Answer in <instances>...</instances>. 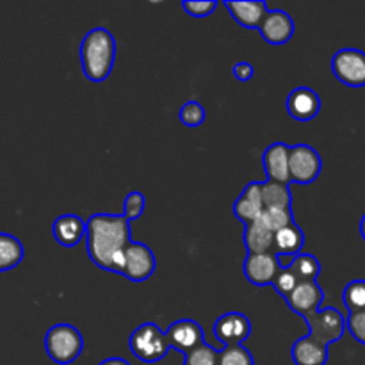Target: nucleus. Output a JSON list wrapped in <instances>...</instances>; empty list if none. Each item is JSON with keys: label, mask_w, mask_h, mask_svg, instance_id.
I'll list each match as a JSON object with an SVG mask.
<instances>
[{"label": "nucleus", "mask_w": 365, "mask_h": 365, "mask_svg": "<svg viewBox=\"0 0 365 365\" xmlns=\"http://www.w3.org/2000/svg\"><path fill=\"white\" fill-rule=\"evenodd\" d=\"M130 221L113 214H95L86 223V246L93 262L121 274L123 255L130 245Z\"/></svg>", "instance_id": "f257e3e1"}, {"label": "nucleus", "mask_w": 365, "mask_h": 365, "mask_svg": "<svg viewBox=\"0 0 365 365\" xmlns=\"http://www.w3.org/2000/svg\"><path fill=\"white\" fill-rule=\"evenodd\" d=\"M116 57V41L107 29L96 27L81 43L82 71L91 82H103L110 75Z\"/></svg>", "instance_id": "f03ea898"}, {"label": "nucleus", "mask_w": 365, "mask_h": 365, "mask_svg": "<svg viewBox=\"0 0 365 365\" xmlns=\"http://www.w3.org/2000/svg\"><path fill=\"white\" fill-rule=\"evenodd\" d=\"M81 331L71 324H56L48 330L45 337V349L56 364L68 365L78 359L82 351Z\"/></svg>", "instance_id": "7ed1b4c3"}, {"label": "nucleus", "mask_w": 365, "mask_h": 365, "mask_svg": "<svg viewBox=\"0 0 365 365\" xmlns=\"http://www.w3.org/2000/svg\"><path fill=\"white\" fill-rule=\"evenodd\" d=\"M128 346H130V351L134 353L135 359L146 364L163 360L170 349L166 334H163L155 323H145L135 328L134 334L130 335Z\"/></svg>", "instance_id": "20e7f679"}, {"label": "nucleus", "mask_w": 365, "mask_h": 365, "mask_svg": "<svg viewBox=\"0 0 365 365\" xmlns=\"http://www.w3.org/2000/svg\"><path fill=\"white\" fill-rule=\"evenodd\" d=\"M305 321L309 324L310 337L316 339L317 342L324 346L334 344V342H337L344 335L346 319L334 307L316 310V312L305 316Z\"/></svg>", "instance_id": "39448f33"}, {"label": "nucleus", "mask_w": 365, "mask_h": 365, "mask_svg": "<svg viewBox=\"0 0 365 365\" xmlns=\"http://www.w3.org/2000/svg\"><path fill=\"white\" fill-rule=\"evenodd\" d=\"M334 75L349 88L365 86V53L356 48H342L331 59Z\"/></svg>", "instance_id": "423d86ee"}, {"label": "nucleus", "mask_w": 365, "mask_h": 365, "mask_svg": "<svg viewBox=\"0 0 365 365\" xmlns=\"http://www.w3.org/2000/svg\"><path fill=\"white\" fill-rule=\"evenodd\" d=\"M157 262L152 250L143 242H130L125 250L121 274L132 282H145L155 271Z\"/></svg>", "instance_id": "0eeeda50"}, {"label": "nucleus", "mask_w": 365, "mask_h": 365, "mask_svg": "<svg viewBox=\"0 0 365 365\" xmlns=\"http://www.w3.org/2000/svg\"><path fill=\"white\" fill-rule=\"evenodd\" d=\"M321 157L314 148L307 145L291 146L289 152V171L291 180L298 184H310L321 173Z\"/></svg>", "instance_id": "6e6552de"}, {"label": "nucleus", "mask_w": 365, "mask_h": 365, "mask_svg": "<svg viewBox=\"0 0 365 365\" xmlns=\"http://www.w3.org/2000/svg\"><path fill=\"white\" fill-rule=\"evenodd\" d=\"M282 264L277 253H257V255H248L245 260V277L248 278L250 284L257 287L264 285H273L274 278L280 273Z\"/></svg>", "instance_id": "1a4fd4ad"}, {"label": "nucleus", "mask_w": 365, "mask_h": 365, "mask_svg": "<svg viewBox=\"0 0 365 365\" xmlns=\"http://www.w3.org/2000/svg\"><path fill=\"white\" fill-rule=\"evenodd\" d=\"M252 334V323L245 314L230 312L221 316L214 324V335L225 346H237Z\"/></svg>", "instance_id": "9d476101"}, {"label": "nucleus", "mask_w": 365, "mask_h": 365, "mask_svg": "<svg viewBox=\"0 0 365 365\" xmlns=\"http://www.w3.org/2000/svg\"><path fill=\"white\" fill-rule=\"evenodd\" d=\"M166 337L170 342V348H175L185 355L203 344L202 327L192 319H180L171 324L170 330L166 331Z\"/></svg>", "instance_id": "9b49d317"}, {"label": "nucleus", "mask_w": 365, "mask_h": 365, "mask_svg": "<svg viewBox=\"0 0 365 365\" xmlns=\"http://www.w3.org/2000/svg\"><path fill=\"white\" fill-rule=\"evenodd\" d=\"M259 31L269 45H285L294 34V21L285 11H267Z\"/></svg>", "instance_id": "f8f14e48"}, {"label": "nucleus", "mask_w": 365, "mask_h": 365, "mask_svg": "<svg viewBox=\"0 0 365 365\" xmlns=\"http://www.w3.org/2000/svg\"><path fill=\"white\" fill-rule=\"evenodd\" d=\"M323 296V289L317 285V282H302L285 299H287V305L291 307V310L305 317L319 310Z\"/></svg>", "instance_id": "ddd939ff"}, {"label": "nucleus", "mask_w": 365, "mask_h": 365, "mask_svg": "<svg viewBox=\"0 0 365 365\" xmlns=\"http://www.w3.org/2000/svg\"><path fill=\"white\" fill-rule=\"evenodd\" d=\"M289 152L291 146L284 143H273L264 152V170H266L267 180L289 184L291 182V171H289Z\"/></svg>", "instance_id": "4468645a"}, {"label": "nucleus", "mask_w": 365, "mask_h": 365, "mask_svg": "<svg viewBox=\"0 0 365 365\" xmlns=\"http://www.w3.org/2000/svg\"><path fill=\"white\" fill-rule=\"evenodd\" d=\"M321 100L314 89L296 88L287 96V110L294 120L310 121L319 114Z\"/></svg>", "instance_id": "2eb2a0df"}, {"label": "nucleus", "mask_w": 365, "mask_h": 365, "mask_svg": "<svg viewBox=\"0 0 365 365\" xmlns=\"http://www.w3.org/2000/svg\"><path fill=\"white\" fill-rule=\"evenodd\" d=\"M262 191H260V182H252L246 185L242 195L239 196L234 205V214L237 220L245 221L246 225L259 221L264 214Z\"/></svg>", "instance_id": "dca6fc26"}, {"label": "nucleus", "mask_w": 365, "mask_h": 365, "mask_svg": "<svg viewBox=\"0 0 365 365\" xmlns=\"http://www.w3.org/2000/svg\"><path fill=\"white\" fill-rule=\"evenodd\" d=\"M52 234L61 246L73 248L86 237V223L75 214H64L53 221Z\"/></svg>", "instance_id": "f3484780"}, {"label": "nucleus", "mask_w": 365, "mask_h": 365, "mask_svg": "<svg viewBox=\"0 0 365 365\" xmlns=\"http://www.w3.org/2000/svg\"><path fill=\"white\" fill-rule=\"evenodd\" d=\"M292 360L296 365H324L328 360V346L307 335L292 346Z\"/></svg>", "instance_id": "a211bd4d"}, {"label": "nucleus", "mask_w": 365, "mask_h": 365, "mask_svg": "<svg viewBox=\"0 0 365 365\" xmlns=\"http://www.w3.org/2000/svg\"><path fill=\"white\" fill-rule=\"evenodd\" d=\"M225 7L230 11L232 18L246 29H259L267 14L264 2H225Z\"/></svg>", "instance_id": "6ab92c4d"}, {"label": "nucleus", "mask_w": 365, "mask_h": 365, "mask_svg": "<svg viewBox=\"0 0 365 365\" xmlns=\"http://www.w3.org/2000/svg\"><path fill=\"white\" fill-rule=\"evenodd\" d=\"M245 245L248 248V255L271 253L274 245V234L260 220L253 221V223L246 225Z\"/></svg>", "instance_id": "aec40b11"}, {"label": "nucleus", "mask_w": 365, "mask_h": 365, "mask_svg": "<svg viewBox=\"0 0 365 365\" xmlns=\"http://www.w3.org/2000/svg\"><path fill=\"white\" fill-rule=\"evenodd\" d=\"M303 245H305V235L294 223L274 234L273 253H277L278 257H296L302 253Z\"/></svg>", "instance_id": "412c9836"}, {"label": "nucleus", "mask_w": 365, "mask_h": 365, "mask_svg": "<svg viewBox=\"0 0 365 365\" xmlns=\"http://www.w3.org/2000/svg\"><path fill=\"white\" fill-rule=\"evenodd\" d=\"M264 209H291L292 195L289 184H280L274 180L260 182Z\"/></svg>", "instance_id": "4be33fe9"}, {"label": "nucleus", "mask_w": 365, "mask_h": 365, "mask_svg": "<svg viewBox=\"0 0 365 365\" xmlns=\"http://www.w3.org/2000/svg\"><path fill=\"white\" fill-rule=\"evenodd\" d=\"M24 259V246L14 235L0 234V273L16 267Z\"/></svg>", "instance_id": "5701e85b"}, {"label": "nucleus", "mask_w": 365, "mask_h": 365, "mask_svg": "<svg viewBox=\"0 0 365 365\" xmlns=\"http://www.w3.org/2000/svg\"><path fill=\"white\" fill-rule=\"evenodd\" d=\"M289 269L296 274V278L302 282H316V278L319 277L321 273V264L319 260L314 255H309V253H299L292 259Z\"/></svg>", "instance_id": "b1692460"}, {"label": "nucleus", "mask_w": 365, "mask_h": 365, "mask_svg": "<svg viewBox=\"0 0 365 365\" xmlns=\"http://www.w3.org/2000/svg\"><path fill=\"white\" fill-rule=\"evenodd\" d=\"M342 299H344V305L349 310V314L365 310V280L349 282L346 285Z\"/></svg>", "instance_id": "393cba45"}, {"label": "nucleus", "mask_w": 365, "mask_h": 365, "mask_svg": "<svg viewBox=\"0 0 365 365\" xmlns=\"http://www.w3.org/2000/svg\"><path fill=\"white\" fill-rule=\"evenodd\" d=\"M260 221H262L273 234L294 225V217H292L291 209H266L264 210L262 217H260Z\"/></svg>", "instance_id": "a878e982"}, {"label": "nucleus", "mask_w": 365, "mask_h": 365, "mask_svg": "<svg viewBox=\"0 0 365 365\" xmlns=\"http://www.w3.org/2000/svg\"><path fill=\"white\" fill-rule=\"evenodd\" d=\"M217 365H253V356L242 344L225 346L220 351Z\"/></svg>", "instance_id": "bb28decb"}, {"label": "nucleus", "mask_w": 365, "mask_h": 365, "mask_svg": "<svg viewBox=\"0 0 365 365\" xmlns=\"http://www.w3.org/2000/svg\"><path fill=\"white\" fill-rule=\"evenodd\" d=\"M217 360H220V353L203 342L202 346L185 355L184 365H217Z\"/></svg>", "instance_id": "cd10ccee"}, {"label": "nucleus", "mask_w": 365, "mask_h": 365, "mask_svg": "<svg viewBox=\"0 0 365 365\" xmlns=\"http://www.w3.org/2000/svg\"><path fill=\"white\" fill-rule=\"evenodd\" d=\"M178 118L187 127H200L205 121V109L198 102H187L178 113Z\"/></svg>", "instance_id": "c85d7f7f"}, {"label": "nucleus", "mask_w": 365, "mask_h": 365, "mask_svg": "<svg viewBox=\"0 0 365 365\" xmlns=\"http://www.w3.org/2000/svg\"><path fill=\"white\" fill-rule=\"evenodd\" d=\"M298 285H299V280L296 278V274L292 273L289 267H282L280 273L277 274V278H274L273 282V287L277 289L278 294L284 296V298H287V296L291 294Z\"/></svg>", "instance_id": "c756f323"}, {"label": "nucleus", "mask_w": 365, "mask_h": 365, "mask_svg": "<svg viewBox=\"0 0 365 365\" xmlns=\"http://www.w3.org/2000/svg\"><path fill=\"white\" fill-rule=\"evenodd\" d=\"M143 212H145V195L139 191L127 195L123 202V217H127L128 221L138 220Z\"/></svg>", "instance_id": "7c9ffc66"}, {"label": "nucleus", "mask_w": 365, "mask_h": 365, "mask_svg": "<svg viewBox=\"0 0 365 365\" xmlns=\"http://www.w3.org/2000/svg\"><path fill=\"white\" fill-rule=\"evenodd\" d=\"M182 7H184L191 16L205 18L216 9L217 2L216 0H203V2H196V0H191V2H189V0H185V2H182Z\"/></svg>", "instance_id": "2f4dec72"}, {"label": "nucleus", "mask_w": 365, "mask_h": 365, "mask_svg": "<svg viewBox=\"0 0 365 365\" xmlns=\"http://www.w3.org/2000/svg\"><path fill=\"white\" fill-rule=\"evenodd\" d=\"M346 328H348L349 334H351L356 341L365 344V310H362V312L349 314L348 321H346Z\"/></svg>", "instance_id": "473e14b6"}, {"label": "nucleus", "mask_w": 365, "mask_h": 365, "mask_svg": "<svg viewBox=\"0 0 365 365\" xmlns=\"http://www.w3.org/2000/svg\"><path fill=\"white\" fill-rule=\"evenodd\" d=\"M234 75L237 81L246 82L255 75V68H253L250 63H237L234 66Z\"/></svg>", "instance_id": "72a5a7b5"}, {"label": "nucleus", "mask_w": 365, "mask_h": 365, "mask_svg": "<svg viewBox=\"0 0 365 365\" xmlns=\"http://www.w3.org/2000/svg\"><path fill=\"white\" fill-rule=\"evenodd\" d=\"M98 365H130V364H128L127 360H123V359H107Z\"/></svg>", "instance_id": "f704fd0d"}, {"label": "nucleus", "mask_w": 365, "mask_h": 365, "mask_svg": "<svg viewBox=\"0 0 365 365\" xmlns=\"http://www.w3.org/2000/svg\"><path fill=\"white\" fill-rule=\"evenodd\" d=\"M360 234H362V237H364V241H365V214H364L362 221H360Z\"/></svg>", "instance_id": "c9c22d12"}]
</instances>
